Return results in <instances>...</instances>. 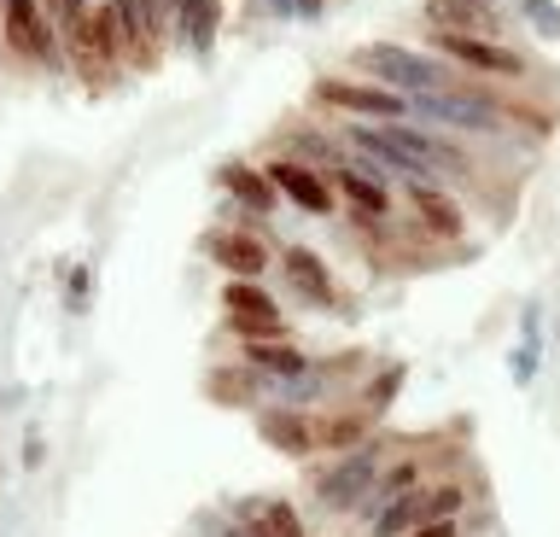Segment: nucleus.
Masks as SVG:
<instances>
[{"label":"nucleus","instance_id":"obj_1","mask_svg":"<svg viewBox=\"0 0 560 537\" xmlns=\"http://www.w3.org/2000/svg\"><path fill=\"white\" fill-rule=\"evenodd\" d=\"M392 450H402L392 432H374L368 444L345 450V456H322V467H304V497L310 509H322L332 520H350L362 509V497L374 491L380 467L392 462Z\"/></svg>","mask_w":560,"mask_h":537},{"label":"nucleus","instance_id":"obj_2","mask_svg":"<svg viewBox=\"0 0 560 537\" xmlns=\"http://www.w3.org/2000/svg\"><path fill=\"white\" fill-rule=\"evenodd\" d=\"M350 71L380 82V89H397V94H450L462 89L467 71H455L450 59H438L432 47H397V42H362L350 54Z\"/></svg>","mask_w":560,"mask_h":537},{"label":"nucleus","instance_id":"obj_3","mask_svg":"<svg viewBox=\"0 0 560 537\" xmlns=\"http://www.w3.org/2000/svg\"><path fill=\"white\" fill-rule=\"evenodd\" d=\"M0 36H7V59L24 71H65V36L59 19L42 0H0Z\"/></svg>","mask_w":560,"mask_h":537},{"label":"nucleus","instance_id":"obj_4","mask_svg":"<svg viewBox=\"0 0 560 537\" xmlns=\"http://www.w3.org/2000/svg\"><path fill=\"white\" fill-rule=\"evenodd\" d=\"M427 47L438 59H450L455 71L485 77V82H525L532 59L520 47H508L502 36H472V30H427Z\"/></svg>","mask_w":560,"mask_h":537},{"label":"nucleus","instance_id":"obj_5","mask_svg":"<svg viewBox=\"0 0 560 537\" xmlns=\"http://www.w3.org/2000/svg\"><path fill=\"white\" fill-rule=\"evenodd\" d=\"M310 112L322 117H362V124H402L409 117V94L397 89H380L368 77H315L310 89Z\"/></svg>","mask_w":560,"mask_h":537},{"label":"nucleus","instance_id":"obj_6","mask_svg":"<svg viewBox=\"0 0 560 537\" xmlns=\"http://www.w3.org/2000/svg\"><path fill=\"white\" fill-rule=\"evenodd\" d=\"M222 327H228V339H234V345L292 334L287 310H280V299L262 281H222Z\"/></svg>","mask_w":560,"mask_h":537},{"label":"nucleus","instance_id":"obj_7","mask_svg":"<svg viewBox=\"0 0 560 537\" xmlns=\"http://www.w3.org/2000/svg\"><path fill=\"white\" fill-rule=\"evenodd\" d=\"M262 170H269V182L280 187V199L298 205L304 217H339V211H345V199H339V187L327 182V170L292 159V152H275V159H262Z\"/></svg>","mask_w":560,"mask_h":537},{"label":"nucleus","instance_id":"obj_8","mask_svg":"<svg viewBox=\"0 0 560 537\" xmlns=\"http://www.w3.org/2000/svg\"><path fill=\"white\" fill-rule=\"evenodd\" d=\"M205 257L222 269V281H262L275 269V246L257 229H210L205 234Z\"/></svg>","mask_w":560,"mask_h":537},{"label":"nucleus","instance_id":"obj_9","mask_svg":"<svg viewBox=\"0 0 560 537\" xmlns=\"http://www.w3.org/2000/svg\"><path fill=\"white\" fill-rule=\"evenodd\" d=\"M257 439L275 450V456L287 462H315V409H298V404H280V397H269L257 415H252Z\"/></svg>","mask_w":560,"mask_h":537},{"label":"nucleus","instance_id":"obj_10","mask_svg":"<svg viewBox=\"0 0 560 537\" xmlns=\"http://www.w3.org/2000/svg\"><path fill=\"white\" fill-rule=\"evenodd\" d=\"M397 194L409 199V217L432 240H444V246L467 240V211H462V199H455V187H444V182H397Z\"/></svg>","mask_w":560,"mask_h":537},{"label":"nucleus","instance_id":"obj_11","mask_svg":"<svg viewBox=\"0 0 560 537\" xmlns=\"http://www.w3.org/2000/svg\"><path fill=\"white\" fill-rule=\"evenodd\" d=\"M275 264H280V281L292 287V299H304L310 310H345V292H339V281H332V269H327L322 252L280 246Z\"/></svg>","mask_w":560,"mask_h":537},{"label":"nucleus","instance_id":"obj_12","mask_svg":"<svg viewBox=\"0 0 560 537\" xmlns=\"http://www.w3.org/2000/svg\"><path fill=\"white\" fill-rule=\"evenodd\" d=\"M380 432V415L362 409L357 397H332L315 409V456H345V450L368 444Z\"/></svg>","mask_w":560,"mask_h":537},{"label":"nucleus","instance_id":"obj_13","mask_svg":"<svg viewBox=\"0 0 560 537\" xmlns=\"http://www.w3.org/2000/svg\"><path fill=\"white\" fill-rule=\"evenodd\" d=\"M217 187L234 199V217H252V222H240V229H257V234H262V217L280 205V187L269 182V170H262V164H245V159L222 164V170H217Z\"/></svg>","mask_w":560,"mask_h":537},{"label":"nucleus","instance_id":"obj_14","mask_svg":"<svg viewBox=\"0 0 560 537\" xmlns=\"http://www.w3.org/2000/svg\"><path fill=\"white\" fill-rule=\"evenodd\" d=\"M205 397H210L217 409L257 415V409L275 397V380H262L252 362H217V369H205Z\"/></svg>","mask_w":560,"mask_h":537},{"label":"nucleus","instance_id":"obj_15","mask_svg":"<svg viewBox=\"0 0 560 537\" xmlns=\"http://www.w3.org/2000/svg\"><path fill=\"white\" fill-rule=\"evenodd\" d=\"M327 182L339 187V199L350 205V211L397 217V182H392V176H380V170H368V164H357V159H345V164H332V170H327Z\"/></svg>","mask_w":560,"mask_h":537},{"label":"nucleus","instance_id":"obj_16","mask_svg":"<svg viewBox=\"0 0 560 537\" xmlns=\"http://www.w3.org/2000/svg\"><path fill=\"white\" fill-rule=\"evenodd\" d=\"M240 362H252V369H257L262 380H275V392H280L287 380L304 374L315 357H310L292 334H280V339H252V345H240Z\"/></svg>","mask_w":560,"mask_h":537},{"label":"nucleus","instance_id":"obj_17","mask_svg":"<svg viewBox=\"0 0 560 537\" xmlns=\"http://www.w3.org/2000/svg\"><path fill=\"white\" fill-rule=\"evenodd\" d=\"M234 520L257 526V537H310L304 509H298V502H287V497H240V502H234Z\"/></svg>","mask_w":560,"mask_h":537},{"label":"nucleus","instance_id":"obj_18","mask_svg":"<svg viewBox=\"0 0 560 537\" xmlns=\"http://www.w3.org/2000/svg\"><path fill=\"white\" fill-rule=\"evenodd\" d=\"M280 141H287L292 159H304V164H315V170H332V164L350 159V147L339 141V124H298V129L280 135Z\"/></svg>","mask_w":560,"mask_h":537},{"label":"nucleus","instance_id":"obj_19","mask_svg":"<svg viewBox=\"0 0 560 537\" xmlns=\"http://www.w3.org/2000/svg\"><path fill=\"white\" fill-rule=\"evenodd\" d=\"M402 386H409V369H402V362H374V369H368L357 386H350V397L385 421V415H392V404L402 397Z\"/></svg>","mask_w":560,"mask_h":537},{"label":"nucleus","instance_id":"obj_20","mask_svg":"<svg viewBox=\"0 0 560 537\" xmlns=\"http://www.w3.org/2000/svg\"><path fill=\"white\" fill-rule=\"evenodd\" d=\"M217 24H222V7H217V0H182V7H175V30L187 36L192 54H210Z\"/></svg>","mask_w":560,"mask_h":537},{"label":"nucleus","instance_id":"obj_21","mask_svg":"<svg viewBox=\"0 0 560 537\" xmlns=\"http://www.w3.org/2000/svg\"><path fill=\"white\" fill-rule=\"evenodd\" d=\"M409 537H467V514L462 520H420Z\"/></svg>","mask_w":560,"mask_h":537},{"label":"nucleus","instance_id":"obj_22","mask_svg":"<svg viewBox=\"0 0 560 537\" xmlns=\"http://www.w3.org/2000/svg\"><path fill=\"white\" fill-rule=\"evenodd\" d=\"M42 462H47V444H42V432H30V439H24V467L35 474Z\"/></svg>","mask_w":560,"mask_h":537},{"label":"nucleus","instance_id":"obj_23","mask_svg":"<svg viewBox=\"0 0 560 537\" xmlns=\"http://www.w3.org/2000/svg\"><path fill=\"white\" fill-rule=\"evenodd\" d=\"M70 310H88V269L70 275Z\"/></svg>","mask_w":560,"mask_h":537},{"label":"nucleus","instance_id":"obj_24","mask_svg":"<svg viewBox=\"0 0 560 537\" xmlns=\"http://www.w3.org/2000/svg\"><path fill=\"white\" fill-rule=\"evenodd\" d=\"M217 537H257V526H245V520H234V514H228V526H222Z\"/></svg>","mask_w":560,"mask_h":537},{"label":"nucleus","instance_id":"obj_25","mask_svg":"<svg viewBox=\"0 0 560 537\" xmlns=\"http://www.w3.org/2000/svg\"><path fill=\"white\" fill-rule=\"evenodd\" d=\"M0 65H7V36H0Z\"/></svg>","mask_w":560,"mask_h":537}]
</instances>
